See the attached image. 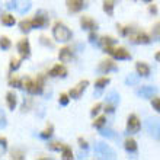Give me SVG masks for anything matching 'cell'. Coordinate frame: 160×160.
I'll return each mask as SVG.
<instances>
[{
  "label": "cell",
  "mask_w": 160,
  "mask_h": 160,
  "mask_svg": "<svg viewBox=\"0 0 160 160\" xmlns=\"http://www.w3.org/2000/svg\"><path fill=\"white\" fill-rule=\"evenodd\" d=\"M52 35H54L55 41L58 42H67L72 39V31L63 23H55L52 28Z\"/></svg>",
  "instance_id": "1"
},
{
  "label": "cell",
  "mask_w": 160,
  "mask_h": 160,
  "mask_svg": "<svg viewBox=\"0 0 160 160\" xmlns=\"http://www.w3.org/2000/svg\"><path fill=\"white\" fill-rule=\"evenodd\" d=\"M144 127L153 138H160V119L157 118H147L144 122Z\"/></svg>",
  "instance_id": "2"
},
{
  "label": "cell",
  "mask_w": 160,
  "mask_h": 160,
  "mask_svg": "<svg viewBox=\"0 0 160 160\" xmlns=\"http://www.w3.org/2000/svg\"><path fill=\"white\" fill-rule=\"evenodd\" d=\"M31 2L29 0H10L8 4L9 9H15L18 13H21V15H23V13L29 12L31 10Z\"/></svg>",
  "instance_id": "3"
},
{
  "label": "cell",
  "mask_w": 160,
  "mask_h": 160,
  "mask_svg": "<svg viewBox=\"0 0 160 160\" xmlns=\"http://www.w3.org/2000/svg\"><path fill=\"white\" fill-rule=\"evenodd\" d=\"M95 152L101 154L103 159H115V152L105 143H96L95 144Z\"/></svg>",
  "instance_id": "4"
},
{
  "label": "cell",
  "mask_w": 160,
  "mask_h": 160,
  "mask_svg": "<svg viewBox=\"0 0 160 160\" xmlns=\"http://www.w3.org/2000/svg\"><path fill=\"white\" fill-rule=\"evenodd\" d=\"M103 50H105V52L111 54L117 60H130L131 58V54L125 50V48H112V47H106Z\"/></svg>",
  "instance_id": "5"
},
{
  "label": "cell",
  "mask_w": 160,
  "mask_h": 160,
  "mask_svg": "<svg viewBox=\"0 0 160 160\" xmlns=\"http://www.w3.org/2000/svg\"><path fill=\"white\" fill-rule=\"evenodd\" d=\"M89 86V82L88 80H82V82H79V83L74 86V88L70 89V92H68V96L73 98V99H79L82 95H83V92L86 90V88Z\"/></svg>",
  "instance_id": "6"
},
{
  "label": "cell",
  "mask_w": 160,
  "mask_h": 160,
  "mask_svg": "<svg viewBox=\"0 0 160 160\" xmlns=\"http://www.w3.org/2000/svg\"><path fill=\"white\" fill-rule=\"evenodd\" d=\"M140 128H141V124H140V119L137 118V115H130L128 121H127V132L128 134H137Z\"/></svg>",
  "instance_id": "7"
},
{
  "label": "cell",
  "mask_w": 160,
  "mask_h": 160,
  "mask_svg": "<svg viewBox=\"0 0 160 160\" xmlns=\"http://www.w3.org/2000/svg\"><path fill=\"white\" fill-rule=\"evenodd\" d=\"M31 22H32V29H34V28H37V29H44V28L48 25L50 19H48V16H45L44 13H38V15H35L34 19H31Z\"/></svg>",
  "instance_id": "8"
},
{
  "label": "cell",
  "mask_w": 160,
  "mask_h": 160,
  "mask_svg": "<svg viewBox=\"0 0 160 160\" xmlns=\"http://www.w3.org/2000/svg\"><path fill=\"white\" fill-rule=\"evenodd\" d=\"M18 52L21 54L22 58H29L31 57V44L28 39H21L18 42Z\"/></svg>",
  "instance_id": "9"
},
{
  "label": "cell",
  "mask_w": 160,
  "mask_h": 160,
  "mask_svg": "<svg viewBox=\"0 0 160 160\" xmlns=\"http://www.w3.org/2000/svg\"><path fill=\"white\" fill-rule=\"evenodd\" d=\"M157 93V88L154 86H143L141 89L137 90V95L143 99H147V98H153Z\"/></svg>",
  "instance_id": "10"
},
{
  "label": "cell",
  "mask_w": 160,
  "mask_h": 160,
  "mask_svg": "<svg viewBox=\"0 0 160 160\" xmlns=\"http://www.w3.org/2000/svg\"><path fill=\"white\" fill-rule=\"evenodd\" d=\"M66 4H67L68 12L72 13H77L80 12L84 6V0H66Z\"/></svg>",
  "instance_id": "11"
},
{
  "label": "cell",
  "mask_w": 160,
  "mask_h": 160,
  "mask_svg": "<svg viewBox=\"0 0 160 160\" xmlns=\"http://www.w3.org/2000/svg\"><path fill=\"white\" fill-rule=\"evenodd\" d=\"M117 70H118V67L115 66V63H112L109 60L102 61V63L99 64V67H98V72L102 73V74H106L108 72H117Z\"/></svg>",
  "instance_id": "12"
},
{
  "label": "cell",
  "mask_w": 160,
  "mask_h": 160,
  "mask_svg": "<svg viewBox=\"0 0 160 160\" xmlns=\"http://www.w3.org/2000/svg\"><path fill=\"white\" fill-rule=\"evenodd\" d=\"M48 74L51 77H66L67 76V68L64 67V66H61V64H55L54 67L50 70Z\"/></svg>",
  "instance_id": "13"
},
{
  "label": "cell",
  "mask_w": 160,
  "mask_h": 160,
  "mask_svg": "<svg viewBox=\"0 0 160 160\" xmlns=\"http://www.w3.org/2000/svg\"><path fill=\"white\" fill-rule=\"evenodd\" d=\"M80 25H82V28H83L84 31L96 29V23H95V21L89 16H82V19H80Z\"/></svg>",
  "instance_id": "14"
},
{
  "label": "cell",
  "mask_w": 160,
  "mask_h": 160,
  "mask_svg": "<svg viewBox=\"0 0 160 160\" xmlns=\"http://www.w3.org/2000/svg\"><path fill=\"white\" fill-rule=\"evenodd\" d=\"M130 41L132 42V44H148V42H150V38H148L146 34H143V32H138V34L131 35Z\"/></svg>",
  "instance_id": "15"
},
{
  "label": "cell",
  "mask_w": 160,
  "mask_h": 160,
  "mask_svg": "<svg viewBox=\"0 0 160 160\" xmlns=\"http://www.w3.org/2000/svg\"><path fill=\"white\" fill-rule=\"evenodd\" d=\"M119 103V95L115 90H111L108 95H106V105L112 106V108H117V105Z\"/></svg>",
  "instance_id": "16"
},
{
  "label": "cell",
  "mask_w": 160,
  "mask_h": 160,
  "mask_svg": "<svg viewBox=\"0 0 160 160\" xmlns=\"http://www.w3.org/2000/svg\"><path fill=\"white\" fill-rule=\"evenodd\" d=\"M58 58L61 63H70L73 60V54L70 48H61L58 52Z\"/></svg>",
  "instance_id": "17"
},
{
  "label": "cell",
  "mask_w": 160,
  "mask_h": 160,
  "mask_svg": "<svg viewBox=\"0 0 160 160\" xmlns=\"http://www.w3.org/2000/svg\"><path fill=\"white\" fill-rule=\"evenodd\" d=\"M135 68H137V74H138V76H143V77L150 76V67H148L146 63L138 61V63L135 64Z\"/></svg>",
  "instance_id": "18"
},
{
  "label": "cell",
  "mask_w": 160,
  "mask_h": 160,
  "mask_svg": "<svg viewBox=\"0 0 160 160\" xmlns=\"http://www.w3.org/2000/svg\"><path fill=\"white\" fill-rule=\"evenodd\" d=\"M6 102H8V106H9V109H15L16 108V105H18V98H16V95L13 92H9L8 95H6Z\"/></svg>",
  "instance_id": "19"
},
{
  "label": "cell",
  "mask_w": 160,
  "mask_h": 160,
  "mask_svg": "<svg viewBox=\"0 0 160 160\" xmlns=\"http://www.w3.org/2000/svg\"><path fill=\"white\" fill-rule=\"evenodd\" d=\"M19 29H21V32H23V34L31 32V29H32V22H31L29 19H23V21H21L19 22Z\"/></svg>",
  "instance_id": "20"
},
{
  "label": "cell",
  "mask_w": 160,
  "mask_h": 160,
  "mask_svg": "<svg viewBox=\"0 0 160 160\" xmlns=\"http://www.w3.org/2000/svg\"><path fill=\"white\" fill-rule=\"evenodd\" d=\"M124 148L127 150V153H137V143L132 138L127 140L124 143Z\"/></svg>",
  "instance_id": "21"
},
{
  "label": "cell",
  "mask_w": 160,
  "mask_h": 160,
  "mask_svg": "<svg viewBox=\"0 0 160 160\" xmlns=\"http://www.w3.org/2000/svg\"><path fill=\"white\" fill-rule=\"evenodd\" d=\"M0 21H2V23H3L4 26H13L15 25V18L12 16V15H9V13H4V15H2V18H0Z\"/></svg>",
  "instance_id": "22"
},
{
  "label": "cell",
  "mask_w": 160,
  "mask_h": 160,
  "mask_svg": "<svg viewBox=\"0 0 160 160\" xmlns=\"http://www.w3.org/2000/svg\"><path fill=\"white\" fill-rule=\"evenodd\" d=\"M115 42H117V39H114L112 37H102V38L99 39V45L106 48V47H112Z\"/></svg>",
  "instance_id": "23"
},
{
  "label": "cell",
  "mask_w": 160,
  "mask_h": 160,
  "mask_svg": "<svg viewBox=\"0 0 160 160\" xmlns=\"http://www.w3.org/2000/svg\"><path fill=\"white\" fill-rule=\"evenodd\" d=\"M103 12H106L109 16L114 15V2L112 0H105L103 2Z\"/></svg>",
  "instance_id": "24"
},
{
  "label": "cell",
  "mask_w": 160,
  "mask_h": 160,
  "mask_svg": "<svg viewBox=\"0 0 160 160\" xmlns=\"http://www.w3.org/2000/svg\"><path fill=\"white\" fill-rule=\"evenodd\" d=\"M52 131H54V127L51 125H48L47 127V130H44L41 132V134H39V137H41L42 140H48V138H51V137H52Z\"/></svg>",
  "instance_id": "25"
},
{
  "label": "cell",
  "mask_w": 160,
  "mask_h": 160,
  "mask_svg": "<svg viewBox=\"0 0 160 160\" xmlns=\"http://www.w3.org/2000/svg\"><path fill=\"white\" fill-rule=\"evenodd\" d=\"M99 131H101V135L102 137H106V138H115L117 135H115V132L111 128H99Z\"/></svg>",
  "instance_id": "26"
},
{
  "label": "cell",
  "mask_w": 160,
  "mask_h": 160,
  "mask_svg": "<svg viewBox=\"0 0 160 160\" xmlns=\"http://www.w3.org/2000/svg\"><path fill=\"white\" fill-rule=\"evenodd\" d=\"M61 152H63V153H61V157H63L64 160H70V159H73V152H72V148L68 147V146H64Z\"/></svg>",
  "instance_id": "27"
},
{
  "label": "cell",
  "mask_w": 160,
  "mask_h": 160,
  "mask_svg": "<svg viewBox=\"0 0 160 160\" xmlns=\"http://www.w3.org/2000/svg\"><path fill=\"white\" fill-rule=\"evenodd\" d=\"M108 83H109V79H108V77H101V79H98V80H96L95 86H96L98 90H102V89L105 88V86H106Z\"/></svg>",
  "instance_id": "28"
},
{
  "label": "cell",
  "mask_w": 160,
  "mask_h": 160,
  "mask_svg": "<svg viewBox=\"0 0 160 160\" xmlns=\"http://www.w3.org/2000/svg\"><path fill=\"white\" fill-rule=\"evenodd\" d=\"M10 47H12V42H10V39L8 37H2L0 38V48L2 50H9Z\"/></svg>",
  "instance_id": "29"
},
{
  "label": "cell",
  "mask_w": 160,
  "mask_h": 160,
  "mask_svg": "<svg viewBox=\"0 0 160 160\" xmlns=\"http://www.w3.org/2000/svg\"><path fill=\"white\" fill-rule=\"evenodd\" d=\"M138 79H140L138 74H130V76L125 79V83L130 84V86H132V84H137V83H138Z\"/></svg>",
  "instance_id": "30"
},
{
  "label": "cell",
  "mask_w": 160,
  "mask_h": 160,
  "mask_svg": "<svg viewBox=\"0 0 160 160\" xmlns=\"http://www.w3.org/2000/svg\"><path fill=\"white\" fill-rule=\"evenodd\" d=\"M19 67H21V60H18V58H12V60H10V66H9L10 72H16Z\"/></svg>",
  "instance_id": "31"
},
{
  "label": "cell",
  "mask_w": 160,
  "mask_h": 160,
  "mask_svg": "<svg viewBox=\"0 0 160 160\" xmlns=\"http://www.w3.org/2000/svg\"><path fill=\"white\" fill-rule=\"evenodd\" d=\"M64 147V144L61 143H50L48 144V148H50L51 152H61Z\"/></svg>",
  "instance_id": "32"
},
{
  "label": "cell",
  "mask_w": 160,
  "mask_h": 160,
  "mask_svg": "<svg viewBox=\"0 0 160 160\" xmlns=\"http://www.w3.org/2000/svg\"><path fill=\"white\" fill-rule=\"evenodd\" d=\"M8 150V140L4 138V137H0V156L4 154Z\"/></svg>",
  "instance_id": "33"
},
{
  "label": "cell",
  "mask_w": 160,
  "mask_h": 160,
  "mask_svg": "<svg viewBox=\"0 0 160 160\" xmlns=\"http://www.w3.org/2000/svg\"><path fill=\"white\" fill-rule=\"evenodd\" d=\"M9 84H10V86H13V88L22 89V80L16 79V77H10V79H9Z\"/></svg>",
  "instance_id": "34"
},
{
  "label": "cell",
  "mask_w": 160,
  "mask_h": 160,
  "mask_svg": "<svg viewBox=\"0 0 160 160\" xmlns=\"http://www.w3.org/2000/svg\"><path fill=\"white\" fill-rule=\"evenodd\" d=\"M105 124H106V118H105V117H99L96 121L93 122V127H96L98 130H99V128H102Z\"/></svg>",
  "instance_id": "35"
},
{
  "label": "cell",
  "mask_w": 160,
  "mask_h": 160,
  "mask_svg": "<svg viewBox=\"0 0 160 160\" xmlns=\"http://www.w3.org/2000/svg\"><path fill=\"white\" fill-rule=\"evenodd\" d=\"M8 125V119H6V115H4V111L0 108V128H4Z\"/></svg>",
  "instance_id": "36"
},
{
  "label": "cell",
  "mask_w": 160,
  "mask_h": 160,
  "mask_svg": "<svg viewBox=\"0 0 160 160\" xmlns=\"http://www.w3.org/2000/svg\"><path fill=\"white\" fill-rule=\"evenodd\" d=\"M68 101H70V98H68V95H66V93H63V95H60V105L67 106V105H68Z\"/></svg>",
  "instance_id": "37"
},
{
  "label": "cell",
  "mask_w": 160,
  "mask_h": 160,
  "mask_svg": "<svg viewBox=\"0 0 160 160\" xmlns=\"http://www.w3.org/2000/svg\"><path fill=\"white\" fill-rule=\"evenodd\" d=\"M152 106H153V109H156L157 112H160V98H153Z\"/></svg>",
  "instance_id": "38"
},
{
  "label": "cell",
  "mask_w": 160,
  "mask_h": 160,
  "mask_svg": "<svg viewBox=\"0 0 160 160\" xmlns=\"http://www.w3.org/2000/svg\"><path fill=\"white\" fill-rule=\"evenodd\" d=\"M101 108H102L101 103H96V105H95V106L92 108V111H90V115H92V117H96V115L99 114V111H101Z\"/></svg>",
  "instance_id": "39"
},
{
  "label": "cell",
  "mask_w": 160,
  "mask_h": 160,
  "mask_svg": "<svg viewBox=\"0 0 160 160\" xmlns=\"http://www.w3.org/2000/svg\"><path fill=\"white\" fill-rule=\"evenodd\" d=\"M89 41H90V44H99V39H98V35L95 34V32H90V35H89Z\"/></svg>",
  "instance_id": "40"
},
{
  "label": "cell",
  "mask_w": 160,
  "mask_h": 160,
  "mask_svg": "<svg viewBox=\"0 0 160 160\" xmlns=\"http://www.w3.org/2000/svg\"><path fill=\"white\" fill-rule=\"evenodd\" d=\"M119 32H121L124 37H127V35L131 34V28H128V26H119Z\"/></svg>",
  "instance_id": "41"
},
{
  "label": "cell",
  "mask_w": 160,
  "mask_h": 160,
  "mask_svg": "<svg viewBox=\"0 0 160 160\" xmlns=\"http://www.w3.org/2000/svg\"><path fill=\"white\" fill-rule=\"evenodd\" d=\"M39 39H41V44H44V45L50 47V48H52V47H54V45H52V42L47 41V38H45V37H41V38H39Z\"/></svg>",
  "instance_id": "42"
},
{
  "label": "cell",
  "mask_w": 160,
  "mask_h": 160,
  "mask_svg": "<svg viewBox=\"0 0 160 160\" xmlns=\"http://www.w3.org/2000/svg\"><path fill=\"white\" fill-rule=\"evenodd\" d=\"M153 35H154L156 38H159L160 37V23H157V25L154 26V29H153Z\"/></svg>",
  "instance_id": "43"
},
{
  "label": "cell",
  "mask_w": 160,
  "mask_h": 160,
  "mask_svg": "<svg viewBox=\"0 0 160 160\" xmlns=\"http://www.w3.org/2000/svg\"><path fill=\"white\" fill-rule=\"evenodd\" d=\"M79 146L82 148H84V150H88V143H86V140H83V138H79Z\"/></svg>",
  "instance_id": "44"
},
{
  "label": "cell",
  "mask_w": 160,
  "mask_h": 160,
  "mask_svg": "<svg viewBox=\"0 0 160 160\" xmlns=\"http://www.w3.org/2000/svg\"><path fill=\"white\" fill-rule=\"evenodd\" d=\"M12 157L13 159H23V154L19 152H12Z\"/></svg>",
  "instance_id": "45"
},
{
  "label": "cell",
  "mask_w": 160,
  "mask_h": 160,
  "mask_svg": "<svg viewBox=\"0 0 160 160\" xmlns=\"http://www.w3.org/2000/svg\"><path fill=\"white\" fill-rule=\"evenodd\" d=\"M148 10H150L152 13H157V8H156V6H150V9H148Z\"/></svg>",
  "instance_id": "46"
},
{
  "label": "cell",
  "mask_w": 160,
  "mask_h": 160,
  "mask_svg": "<svg viewBox=\"0 0 160 160\" xmlns=\"http://www.w3.org/2000/svg\"><path fill=\"white\" fill-rule=\"evenodd\" d=\"M156 60H157V61H159V63H160V52H157V54H156Z\"/></svg>",
  "instance_id": "47"
},
{
  "label": "cell",
  "mask_w": 160,
  "mask_h": 160,
  "mask_svg": "<svg viewBox=\"0 0 160 160\" xmlns=\"http://www.w3.org/2000/svg\"><path fill=\"white\" fill-rule=\"evenodd\" d=\"M144 2H147V3H150V2H153V0H144Z\"/></svg>",
  "instance_id": "48"
}]
</instances>
